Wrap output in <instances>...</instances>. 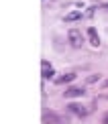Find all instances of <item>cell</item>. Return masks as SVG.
I'll list each match as a JSON object with an SVG mask.
<instances>
[{
    "label": "cell",
    "mask_w": 108,
    "mask_h": 124,
    "mask_svg": "<svg viewBox=\"0 0 108 124\" xmlns=\"http://www.w3.org/2000/svg\"><path fill=\"white\" fill-rule=\"evenodd\" d=\"M67 41L74 49H80L84 45V37H82V31L80 29H69L67 31Z\"/></svg>",
    "instance_id": "1"
},
{
    "label": "cell",
    "mask_w": 108,
    "mask_h": 124,
    "mask_svg": "<svg viewBox=\"0 0 108 124\" xmlns=\"http://www.w3.org/2000/svg\"><path fill=\"white\" fill-rule=\"evenodd\" d=\"M84 96H86V87H78V85L67 87V90L63 92V98H65V100H71V98H84Z\"/></svg>",
    "instance_id": "2"
},
{
    "label": "cell",
    "mask_w": 108,
    "mask_h": 124,
    "mask_svg": "<svg viewBox=\"0 0 108 124\" xmlns=\"http://www.w3.org/2000/svg\"><path fill=\"white\" fill-rule=\"evenodd\" d=\"M43 122L45 124H67V118H61V116L55 114V112H45Z\"/></svg>",
    "instance_id": "3"
},
{
    "label": "cell",
    "mask_w": 108,
    "mask_h": 124,
    "mask_svg": "<svg viewBox=\"0 0 108 124\" xmlns=\"http://www.w3.org/2000/svg\"><path fill=\"white\" fill-rule=\"evenodd\" d=\"M86 33H88V39H90V45H92V47H100V45H102L100 35H98V31H96L94 27H88Z\"/></svg>",
    "instance_id": "4"
},
{
    "label": "cell",
    "mask_w": 108,
    "mask_h": 124,
    "mask_svg": "<svg viewBox=\"0 0 108 124\" xmlns=\"http://www.w3.org/2000/svg\"><path fill=\"white\" fill-rule=\"evenodd\" d=\"M41 67H43V79H51V77L55 75V69H53V65H51L49 61H43Z\"/></svg>",
    "instance_id": "5"
},
{
    "label": "cell",
    "mask_w": 108,
    "mask_h": 124,
    "mask_svg": "<svg viewBox=\"0 0 108 124\" xmlns=\"http://www.w3.org/2000/svg\"><path fill=\"white\" fill-rule=\"evenodd\" d=\"M67 110L69 112H74L75 116H80V118H84L86 114H88V110H86L84 106H80V104H67Z\"/></svg>",
    "instance_id": "6"
},
{
    "label": "cell",
    "mask_w": 108,
    "mask_h": 124,
    "mask_svg": "<svg viewBox=\"0 0 108 124\" xmlns=\"http://www.w3.org/2000/svg\"><path fill=\"white\" fill-rule=\"evenodd\" d=\"M74 79H75V73H74V71H69V73H63L61 77H57L55 84H57V85H63V84H69V81H74Z\"/></svg>",
    "instance_id": "7"
},
{
    "label": "cell",
    "mask_w": 108,
    "mask_h": 124,
    "mask_svg": "<svg viewBox=\"0 0 108 124\" xmlns=\"http://www.w3.org/2000/svg\"><path fill=\"white\" fill-rule=\"evenodd\" d=\"M84 14H82V10H74V12H67L63 16V23H74V20H80Z\"/></svg>",
    "instance_id": "8"
},
{
    "label": "cell",
    "mask_w": 108,
    "mask_h": 124,
    "mask_svg": "<svg viewBox=\"0 0 108 124\" xmlns=\"http://www.w3.org/2000/svg\"><path fill=\"white\" fill-rule=\"evenodd\" d=\"M98 79H100V75H98V73H94V75H90L88 79H86V84H96Z\"/></svg>",
    "instance_id": "9"
},
{
    "label": "cell",
    "mask_w": 108,
    "mask_h": 124,
    "mask_svg": "<svg viewBox=\"0 0 108 124\" xmlns=\"http://www.w3.org/2000/svg\"><path fill=\"white\" fill-rule=\"evenodd\" d=\"M102 8H104V10H108V2H106V4H102Z\"/></svg>",
    "instance_id": "10"
},
{
    "label": "cell",
    "mask_w": 108,
    "mask_h": 124,
    "mask_svg": "<svg viewBox=\"0 0 108 124\" xmlns=\"http://www.w3.org/2000/svg\"><path fill=\"white\" fill-rule=\"evenodd\" d=\"M104 124H108V116H106V118H104Z\"/></svg>",
    "instance_id": "11"
},
{
    "label": "cell",
    "mask_w": 108,
    "mask_h": 124,
    "mask_svg": "<svg viewBox=\"0 0 108 124\" xmlns=\"http://www.w3.org/2000/svg\"><path fill=\"white\" fill-rule=\"evenodd\" d=\"M104 87H108V81H106V84H104Z\"/></svg>",
    "instance_id": "12"
},
{
    "label": "cell",
    "mask_w": 108,
    "mask_h": 124,
    "mask_svg": "<svg viewBox=\"0 0 108 124\" xmlns=\"http://www.w3.org/2000/svg\"><path fill=\"white\" fill-rule=\"evenodd\" d=\"M106 100H108V96H106Z\"/></svg>",
    "instance_id": "13"
}]
</instances>
